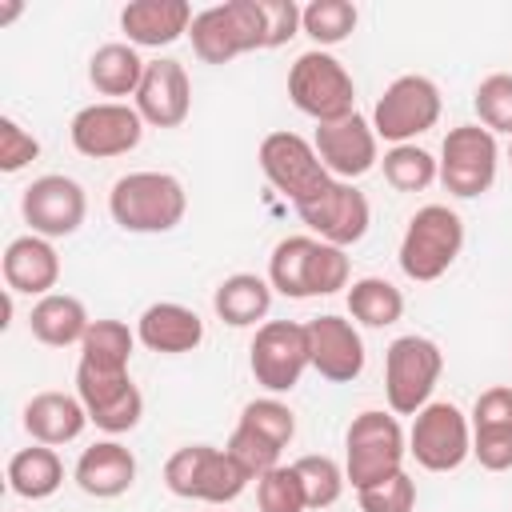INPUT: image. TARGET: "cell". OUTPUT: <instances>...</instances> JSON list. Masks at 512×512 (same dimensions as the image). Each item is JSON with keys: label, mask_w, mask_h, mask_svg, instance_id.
<instances>
[{"label": "cell", "mask_w": 512, "mask_h": 512, "mask_svg": "<svg viewBox=\"0 0 512 512\" xmlns=\"http://www.w3.org/2000/svg\"><path fill=\"white\" fill-rule=\"evenodd\" d=\"M208 512H216V508H208Z\"/></svg>", "instance_id": "obj_46"}, {"label": "cell", "mask_w": 512, "mask_h": 512, "mask_svg": "<svg viewBox=\"0 0 512 512\" xmlns=\"http://www.w3.org/2000/svg\"><path fill=\"white\" fill-rule=\"evenodd\" d=\"M240 428L264 436V440L276 444V448H288L292 436H296V416H292V408H288L284 400L264 396V400H248V404H244V412H240Z\"/></svg>", "instance_id": "obj_35"}, {"label": "cell", "mask_w": 512, "mask_h": 512, "mask_svg": "<svg viewBox=\"0 0 512 512\" xmlns=\"http://www.w3.org/2000/svg\"><path fill=\"white\" fill-rule=\"evenodd\" d=\"M348 316L360 320L364 328H388L404 316V292L388 284L384 276H364L352 280L348 288Z\"/></svg>", "instance_id": "obj_30"}, {"label": "cell", "mask_w": 512, "mask_h": 512, "mask_svg": "<svg viewBox=\"0 0 512 512\" xmlns=\"http://www.w3.org/2000/svg\"><path fill=\"white\" fill-rule=\"evenodd\" d=\"M464 248V220L448 204H424L412 212L400 240V272L416 284L440 280Z\"/></svg>", "instance_id": "obj_5"}, {"label": "cell", "mask_w": 512, "mask_h": 512, "mask_svg": "<svg viewBox=\"0 0 512 512\" xmlns=\"http://www.w3.org/2000/svg\"><path fill=\"white\" fill-rule=\"evenodd\" d=\"M132 348H136V332L124 320H92L88 336L80 340V364L104 372H128Z\"/></svg>", "instance_id": "obj_31"}, {"label": "cell", "mask_w": 512, "mask_h": 512, "mask_svg": "<svg viewBox=\"0 0 512 512\" xmlns=\"http://www.w3.org/2000/svg\"><path fill=\"white\" fill-rule=\"evenodd\" d=\"M136 112L152 128H180L192 112V80L188 68L172 56L148 60L144 80L136 88Z\"/></svg>", "instance_id": "obj_19"}, {"label": "cell", "mask_w": 512, "mask_h": 512, "mask_svg": "<svg viewBox=\"0 0 512 512\" xmlns=\"http://www.w3.org/2000/svg\"><path fill=\"white\" fill-rule=\"evenodd\" d=\"M288 100L316 124H332L356 112V84L332 52L308 48L288 68Z\"/></svg>", "instance_id": "obj_6"}, {"label": "cell", "mask_w": 512, "mask_h": 512, "mask_svg": "<svg viewBox=\"0 0 512 512\" xmlns=\"http://www.w3.org/2000/svg\"><path fill=\"white\" fill-rule=\"evenodd\" d=\"M16 16H20V4H16V0L0 8V24H8V20H16Z\"/></svg>", "instance_id": "obj_44"}, {"label": "cell", "mask_w": 512, "mask_h": 512, "mask_svg": "<svg viewBox=\"0 0 512 512\" xmlns=\"http://www.w3.org/2000/svg\"><path fill=\"white\" fill-rule=\"evenodd\" d=\"M4 284L8 292H24V296H48L60 284V256L52 248V240L28 232L16 236L4 248Z\"/></svg>", "instance_id": "obj_23"}, {"label": "cell", "mask_w": 512, "mask_h": 512, "mask_svg": "<svg viewBox=\"0 0 512 512\" xmlns=\"http://www.w3.org/2000/svg\"><path fill=\"white\" fill-rule=\"evenodd\" d=\"M248 368H252L256 384L268 388L272 396L292 392L300 384V376L312 368L308 324H296V320H264L256 328V336H252Z\"/></svg>", "instance_id": "obj_10"}, {"label": "cell", "mask_w": 512, "mask_h": 512, "mask_svg": "<svg viewBox=\"0 0 512 512\" xmlns=\"http://www.w3.org/2000/svg\"><path fill=\"white\" fill-rule=\"evenodd\" d=\"M192 52L204 64H228L244 52L264 48V12L260 0H224L204 12H196L192 28Z\"/></svg>", "instance_id": "obj_8"}, {"label": "cell", "mask_w": 512, "mask_h": 512, "mask_svg": "<svg viewBox=\"0 0 512 512\" xmlns=\"http://www.w3.org/2000/svg\"><path fill=\"white\" fill-rule=\"evenodd\" d=\"M72 476H76L80 492H88L96 500H116L136 484V456L120 440H100L80 452Z\"/></svg>", "instance_id": "obj_24"}, {"label": "cell", "mask_w": 512, "mask_h": 512, "mask_svg": "<svg viewBox=\"0 0 512 512\" xmlns=\"http://www.w3.org/2000/svg\"><path fill=\"white\" fill-rule=\"evenodd\" d=\"M20 216L24 224L44 236V240H60V236H72L84 216H88V196L84 188L72 180V176H60V172H48V176H36L24 196H20Z\"/></svg>", "instance_id": "obj_17"}, {"label": "cell", "mask_w": 512, "mask_h": 512, "mask_svg": "<svg viewBox=\"0 0 512 512\" xmlns=\"http://www.w3.org/2000/svg\"><path fill=\"white\" fill-rule=\"evenodd\" d=\"M472 456H476L480 468H488V472L512 468V432H504V428L472 432Z\"/></svg>", "instance_id": "obj_43"}, {"label": "cell", "mask_w": 512, "mask_h": 512, "mask_svg": "<svg viewBox=\"0 0 512 512\" xmlns=\"http://www.w3.org/2000/svg\"><path fill=\"white\" fill-rule=\"evenodd\" d=\"M212 308H216V316L228 328H248V324H256V320L268 316V308H272V284L264 276H256V272H232V276H224L216 284Z\"/></svg>", "instance_id": "obj_27"}, {"label": "cell", "mask_w": 512, "mask_h": 512, "mask_svg": "<svg viewBox=\"0 0 512 512\" xmlns=\"http://www.w3.org/2000/svg\"><path fill=\"white\" fill-rule=\"evenodd\" d=\"M472 432H492V428H504L512 432V384H492L476 396L472 404V416H468Z\"/></svg>", "instance_id": "obj_40"}, {"label": "cell", "mask_w": 512, "mask_h": 512, "mask_svg": "<svg viewBox=\"0 0 512 512\" xmlns=\"http://www.w3.org/2000/svg\"><path fill=\"white\" fill-rule=\"evenodd\" d=\"M500 144L484 124H456L440 144V184L460 196H484L496 184Z\"/></svg>", "instance_id": "obj_12"}, {"label": "cell", "mask_w": 512, "mask_h": 512, "mask_svg": "<svg viewBox=\"0 0 512 512\" xmlns=\"http://www.w3.org/2000/svg\"><path fill=\"white\" fill-rule=\"evenodd\" d=\"M296 216L316 232V240L324 244H336V248H348V244H360L368 224H372V208H368V196L348 184V180H328L316 196L292 204Z\"/></svg>", "instance_id": "obj_14"}, {"label": "cell", "mask_w": 512, "mask_h": 512, "mask_svg": "<svg viewBox=\"0 0 512 512\" xmlns=\"http://www.w3.org/2000/svg\"><path fill=\"white\" fill-rule=\"evenodd\" d=\"M408 456L424 472H456L472 456V424L452 400H428L412 416Z\"/></svg>", "instance_id": "obj_9"}, {"label": "cell", "mask_w": 512, "mask_h": 512, "mask_svg": "<svg viewBox=\"0 0 512 512\" xmlns=\"http://www.w3.org/2000/svg\"><path fill=\"white\" fill-rule=\"evenodd\" d=\"M192 8L184 0H132L120 12V28L132 48H168L192 28Z\"/></svg>", "instance_id": "obj_22"}, {"label": "cell", "mask_w": 512, "mask_h": 512, "mask_svg": "<svg viewBox=\"0 0 512 512\" xmlns=\"http://www.w3.org/2000/svg\"><path fill=\"white\" fill-rule=\"evenodd\" d=\"M404 456H408V436H404L396 412L368 408V412L352 416V424L344 432V476L356 492L404 472Z\"/></svg>", "instance_id": "obj_3"}, {"label": "cell", "mask_w": 512, "mask_h": 512, "mask_svg": "<svg viewBox=\"0 0 512 512\" xmlns=\"http://www.w3.org/2000/svg\"><path fill=\"white\" fill-rule=\"evenodd\" d=\"M76 396H80L88 420L112 436L132 432L144 416V396L128 372H104L92 364H76Z\"/></svg>", "instance_id": "obj_16"}, {"label": "cell", "mask_w": 512, "mask_h": 512, "mask_svg": "<svg viewBox=\"0 0 512 512\" xmlns=\"http://www.w3.org/2000/svg\"><path fill=\"white\" fill-rule=\"evenodd\" d=\"M508 160H512V144H508Z\"/></svg>", "instance_id": "obj_45"}, {"label": "cell", "mask_w": 512, "mask_h": 512, "mask_svg": "<svg viewBox=\"0 0 512 512\" xmlns=\"http://www.w3.org/2000/svg\"><path fill=\"white\" fill-rule=\"evenodd\" d=\"M268 284L288 300L332 296L348 288V256L316 236H284L268 256Z\"/></svg>", "instance_id": "obj_1"}, {"label": "cell", "mask_w": 512, "mask_h": 512, "mask_svg": "<svg viewBox=\"0 0 512 512\" xmlns=\"http://www.w3.org/2000/svg\"><path fill=\"white\" fill-rule=\"evenodd\" d=\"M144 68H148V60H140V52L132 44H100L88 60V84L112 100L136 96Z\"/></svg>", "instance_id": "obj_28"}, {"label": "cell", "mask_w": 512, "mask_h": 512, "mask_svg": "<svg viewBox=\"0 0 512 512\" xmlns=\"http://www.w3.org/2000/svg\"><path fill=\"white\" fill-rule=\"evenodd\" d=\"M356 500H360V512H412L416 508V480L408 472H396L372 488H360Z\"/></svg>", "instance_id": "obj_39"}, {"label": "cell", "mask_w": 512, "mask_h": 512, "mask_svg": "<svg viewBox=\"0 0 512 512\" xmlns=\"http://www.w3.org/2000/svg\"><path fill=\"white\" fill-rule=\"evenodd\" d=\"M444 372V352L436 340L408 332L396 336L384 352V396H388V412L396 416H416L428 400L432 388L440 384Z\"/></svg>", "instance_id": "obj_7"}, {"label": "cell", "mask_w": 512, "mask_h": 512, "mask_svg": "<svg viewBox=\"0 0 512 512\" xmlns=\"http://www.w3.org/2000/svg\"><path fill=\"white\" fill-rule=\"evenodd\" d=\"M88 328H92V316H88L84 300H76L68 292H48L28 312V332L48 348H72L88 336Z\"/></svg>", "instance_id": "obj_26"}, {"label": "cell", "mask_w": 512, "mask_h": 512, "mask_svg": "<svg viewBox=\"0 0 512 512\" xmlns=\"http://www.w3.org/2000/svg\"><path fill=\"white\" fill-rule=\"evenodd\" d=\"M292 468H296V476H300V484H304V496H308V508H312V512L332 508V504L340 500L344 484H348L344 468H340L332 456H300Z\"/></svg>", "instance_id": "obj_34"}, {"label": "cell", "mask_w": 512, "mask_h": 512, "mask_svg": "<svg viewBox=\"0 0 512 512\" xmlns=\"http://www.w3.org/2000/svg\"><path fill=\"white\" fill-rule=\"evenodd\" d=\"M316 156L320 164L328 168L332 180H356L364 172L376 168L380 160V136L372 128V120H364L360 112L344 116V120H332V124H316Z\"/></svg>", "instance_id": "obj_18"}, {"label": "cell", "mask_w": 512, "mask_h": 512, "mask_svg": "<svg viewBox=\"0 0 512 512\" xmlns=\"http://www.w3.org/2000/svg\"><path fill=\"white\" fill-rule=\"evenodd\" d=\"M260 172H264L268 184H272L280 196H288L292 204L316 196V192L332 180L328 168H324L320 156H316V144L304 140V136H296V132H288V128L268 132V136L260 140Z\"/></svg>", "instance_id": "obj_13"}, {"label": "cell", "mask_w": 512, "mask_h": 512, "mask_svg": "<svg viewBox=\"0 0 512 512\" xmlns=\"http://www.w3.org/2000/svg\"><path fill=\"white\" fill-rule=\"evenodd\" d=\"M440 88L436 80L420 76V72H408V76H396L384 96L376 100L372 108V128L380 140H392V144H412L420 132L436 128L440 120Z\"/></svg>", "instance_id": "obj_11"}, {"label": "cell", "mask_w": 512, "mask_h": 512, "mask_svg": "<svg viewBox=\"0 0 512 512\" xmlns=\"http://www.w3.org/2000/svg\"><path fill=\"white\" fill-rule=\"evenodd\" d=\"M72 148L88 160H112V156H128L140 136H144V120L136 112V104H120V100H100L88 104L72 116L68 124Z\"/></svg>", "instance_id": "obj_15"}, {"label": "cell", "mask_w": 512, "mask_h": 512, "mask_svg": "<svg viewBox=\"0 0 512 512\" xmlns=\"http://www.w3.org/2000/svg\"><path fill=\"white\" fill-rule=\"evenodd\" d=\"M84 424H92V420H88L80 396H68V392H36L24 404V432L32 436V444H48V448L72 444V440H80Z\"/></svg>", "instance_id": "obj_25"}, {"label": "cell", "mask_w": 512, "mask_h": 512, "mask_svg": "<svg viewBox=\"0 0 512 512\" xmlns=\"http://www.w3.org/2000/svg\"><path fill=\"white\" fill-rule=\"evenodd\" d=\"M224 448H228V456H232L252 480H260L264 472H272V468L280 464V452H284V448L268 444L264 436H256V432H248V428H240V424L232 428V436H228Z\"/></svg>", "instance_id": "obj_38"}, {"label": "cell", "mask_w": 512, "mask_h": 512, "mask_svg": "<svg viewBox=\"0 0 512 512\" xmlns=\"http://www.w3.org/2000/svg\"><path fill=\"white\" fill-rule=\"evenodd\" d=\"M308 352H312V368L328 384H352L364 372V340L356 324L336 312L308 320Z\"/></svg>", "instance_id": "obj_20"}, {"label": "cell", "mask_w": 512, "mask_h": 512, "mask_svg": "<svg viewBox=\"0 0 512 512\" xmlns=\"http://www.w3.org/2000/svg\"><path fill=\"white\" fill-rule=\"evenodd\" d=\"M380 168L396 192H424L432 180H440V160L420 144H392Z\"/></svg>", "instance_id": "obj_32"}, {"label": "cell", "mask_w": 512, "mask_h": 512, "mask_svg": "<svg viewBox=\"0 0 512 512\" xmlns=\"http://www.w3.org/2000/svg\"><path fill=\"white\" fill-rule=\"evenodd\" d=\"M108 212L124 232H172L188 212V192L172 172H128L112 184Z\"/></svg>", "instance_id": "obj_2"}, {"label": "cell", "mask_w": 512, "mask_h": 512, "mask_svg": "<svg viewBox=\"0 0 512 512\" xmlns=\"http://www.w3.org/2000/svg\"><path fill=\"white\" fill-rule=\"evenodd\" d=\"M60 484H64V464H60L56 448H48V444L20 448L8 460V488L20 500H48Z\"/></svg>", "instance_id": "obj_29"}, {"label": "cell", "mask_w": 512, "mask_h": 512, "mask_svg": "<svg viewBox=\"0 0 512 512\" xmlns=\"http://www.w3.org/2000/svg\"><path fill=\"white\" fill-rule=\"evenodd\" d=\"M40 156V140L12 116H0V172H20Z\"/></svg>", "instance_id": "obj_41"}, {"label": "cell", "mask_w": 512, "mask_h": 512, "mask_svg": "<svg viewBox=\"0 0 512 512\" xmlns=\"http://www.w3.org/2000/svg\"><path fill=\"white\" fill-rule=\"evenodd\" d=\"M356 20H360V12L348 0H312L300 12V32L312 36L316 48H332L356 32Z\"/></svg>", "instance_id": "obj_33"}, {"label": "cell", "mask_w": 512, "mask_h": 512, "mask_svg": "<svg viewBox=\"0 0 512 512\" xmlns=\"http://www.w3.org/2000/svg\"><path fill=\"white\" fill-rule=\"evenodd\" d=\"M248 472L228 456V448L212 444H184L168 456L164 464V488L180 500H200V504H232L248 488Z\"/></svg>", "instance_id": "obj_4"}, {"label": "cell", "mask_w": 512, "mask_h": 512, "mask_svg": "<svg viewBox=\"0 0 512 512\" xmlns=\"http://www.w3.org/2000/svg\"><path fill=\"white\" fill-rule=\"evenodd\" d=\"M264 12V48H284L300 32V4L296 0H260Z\"/></svg>", "instance_id": "obj_42"}, {"label": "cell", "mask_w": 512, "mask_h": 512, "mask_svg": "<svg viewBox=\"0 0 512 512\" xmlns=\"http://www.w3.org/2000/svg\"><path fill=\"white\" fill-rule=\"evenodd\" d=\"M136 340L148 348V352H160V356H184V352H196L200 340H204V320L176 304V300H156L140 312L136 320Z\"/></svg>", "instance_id": "obj_21"}, {"label": "cell", "mask_w": 512, "mask_h": 512, "mask_svg": "<svg viewBox=\"0 0 512 512\" xmlns=\"http://www.w3.org/2000/svg\"><path fill=\"white\" fill-rule=\"evenodd\" d=\"M256 504H260V512H308V496H304L296 468L276 464L272 472H264L256 480Z\"/></svg>", "instance_id": "obj_37"}, {"label": "cell", "mask_w": 512, "mask_h": 512, "mask_svg": "<svg viewBox=\"0 0 512 512\" xmlns=\"http://www.w3.org/2000/svg\"><path fill=\"white\" fill-rule=\"evenodd\" d=\"M472 108L480 116V124L496 136L508 132L512 136V72H492L476 84L472 92Z\"/></svg>", "instance_id": "obj_36"}]
</instances>
